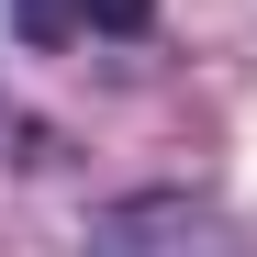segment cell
Here are the masks:
<instances>
[{
  "instance_id": "obj_1",
  "label": "cell",
  "mask_w": 257,
  "mask_h": 257,
  "mask_svg": "<svg viewBox=\"0 0 257 257\" xmlns=\"http://www.w3.org/2000/svg\"><path fill=\"white\" fill-rule=\"evenodd\" d=\"M90 257H257V235L201 190H135L123 212L90 224Z\"/></svg>"
},
{
  "instance_id": "obj_2",
  "label": "cell",
  "mask_w": 257,
  "mask_h": 257,
  "mask_svg": "<svg viewBox=\"0 0 257 257\" xmlns=\"http://www.w3.org/2000/svg\"><path fill=\"white\" fill-rule=\"evenodd\" d=\"M157 0H12V34L34 56H67V45H112V34H146Z\"/></svg>"
}]
</instances>
